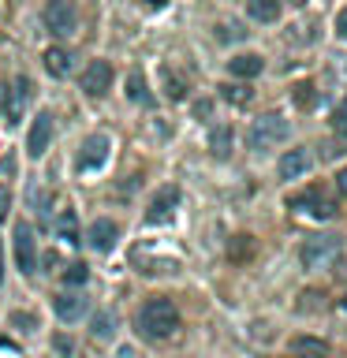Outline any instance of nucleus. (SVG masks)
<instances>
[{
	"label": "nucleus",
	"instance_id": "34",
	"mask_svg": "<svg viewBox=\"0 0 347 358\" xmlns=\"http://www.w3.org/2000/svg\"><path fill=\"white\" fill-rule=\"evenodd\" d=\"M0 108H4V86H0Z\"/></svg>",
	"mask_w": 347,
	"mask_h": 358
},
{
	"label": "nucleus",
	"instance_id": "32",
	"mask_svg": "<svg viewBox=\"0 0 347 358\" xmlns=\"http://www.w3.org/2000/svg\"><path fill=\"white\" fill-rule=\"evenodd\" d=\"M0 284H4V246H0Z\"/></svg>",
	"mask_w": 347,
	"mask_h": 358
},
{
	"label": "nucleus",
	"instance_id": "20",
	"mask_svg": "<svg viewBox=\"0 0 347 358\" xmlns=\"http://www.w3.org/2000/svg\"><path fill=\"white\" fill-rule=\"evenodd\" d=\"M161 83H164L168 101H183V97H187V78L179 75L176 67H161Z\"/></svg>",
	"mask_w": 347,
	"mask_h": 358
},
{
	"label": "nucleus",
	"instance_id": "12",
	"mask_svg": "<svg viewBox=\"0 0 347 358\" xmlns=\"http://www.w3.org/2000/svg\"><path fill=\"white\" fill-rule=\"evenodd\" d=\"M116 239H120V224L108 220V217H97L94 224H90V231H86V246L97 250V254H108L112 246H116Z\"/></svg>",
	"mask_w": 347,
	"mask_h": 358
},
{
	"label": "nucleus",
	"instance_id": "19",
	"mask_svg": "<svg viewBox=\"0 0 347 358\" xmlns=\"http://www.w3.org/2000/svg\"><path fill=\"white\" fill-rule=\"evenodd\" d=\"M127 97L134 101V105H150V101H153L150 86H146L142 67H131V71H127Z\"/></svg>",
	"mask_w": 347,
	"mask_h": 358
},
{
	"label": "nucleus",
	"instance_id": "8",
	"mask_svg": "<svg viewBox=\"0 0 347 358\" xmlns=\"http://www.w3.org/2000/svg\"><path fill=\"white\" fill-rule=\"evenodd\" d=\"M179 201H183V190L179 187H161L153 194V201H150V209H146V224H168L176 217V209H179Z\"/></svg>",
	"mask_w": 347,
	"mask_h": 358
},
{
	"label": "nucleus",
	"instance_id": "4",
	"mask_svg": "<svg viewBox=\"0 0 347 358\" xmlns=\"http://www.w3.org/2000/svg\"><path fill=\"white\" fill-rule=\"evenodd\" d=\"M291 209L306 213V217H313V220H332L336 213H340V209H336V198L325 187H306L302 194L291 198Z\"/></svg>",
	"mask_w": 347,
	"mask_h": 358
},
{
	"label": "nucleus",
	"instance_id": "11",
	"mask_svg": "<svg viewBox=\"0 0 347 358\" xmlns=\"http://www.w3.org/2000/svg\"><path fill=\"white\" fill-rule=\"evenodd\" d=\"M108 134H90V138L78 145V153H75V168L78 172H97L101 164L108 161Z\"/></svg>",
	"mask_w": 347,
	"mask_h": 358
},
{
	"label": "nucleus",
	"instance_id": "26",
	"mask_svg": "<svg viewBox=\"0 0 347 358\" xmlns=\"http://www.w3.org/2000/svg\"><path fill=\"white\" fill-rule=\"evenodd\" d=\"M332 131L340 134V138H347V97L336 105V112H332Z\"/></svg>",
	"mask_w": 347,
	"mask_h": 358
},
{
	"label": "nucleus",
	"instance_id": "21",
	"mask_svg": "<svg viewBox=\"0 0 347 358\" xmlns=\"http://www.w3.org/2000/svg\"><path fill=\"white\" fill-rule=\"evenodd\" d=\"M90 336L94 340H112L116 336V313H108V310H101V313H94V321H90Z\"/></svg>",
	"mask_w": 347,
	"mask_h": 358
},
{
	"label": "nucleus",
	"instance_id": "31",
	"mask_svg": "<svg viewBox=\"0 0 347 358\" xmlns=\"http://www.w3.org/2000/svg\"><path fill=\"white\" fill-rule=\"evenodd\" d=\"M336 190L347 198V168H340V172H336Z\"/></svg>",
	"mask_w": 347,
	"mask_h": 358
},
{
	"label": "nucleus",
	"instance_id": "16",
	"mask_svg": "<svg viewBox=\"0 0 347 358\" xmlns=\"http://www.w3.org/2000/svg\"><path fill=\"white\" fill-rule=\"evenodd\" d=\"M228 71L235 78H257L265 71V56H257V52H239V56H232L228 60Z\"/></svg>",
	"mask_w": 347,
	"mask_h": 358
},
{
	"label": "nucleus",
	"instance_id": "15",
	"mask_svg": "<svg viewBox=\"0 0 347 358\" xmlns=\"http://www.w3.org/2000/svg\"><path fill=\"white\" fill-rule=\"evenodd\" d=\"M41 60H45V71L52 78H67L75 71V56H71V49H64V45H49Z\"/></svg>",
	"mask_w": 347,
	"mask_h": 358
},
{
	"label": "nucleus",
	"instance_id": "22",
	"mask_svg": "<svg viewBox=\"0 0 347 358\" xmlns=\"http://www.w3.org/2000/svg\"><path fill=\"white\" fill-rule=\"evenodd\" d=\"M56 235H60L67 246H75V243H78V217H75V209H71V206H67L60 217H56Z\"/></svg>",
	"mask_w": 347,
	"mask_h": 358
},
{
	"label": "nucleus",
	"instance_id": "1",
	"mask_svg": "<svg viewBox=\"0 0 347 358\" xmlns=\"http://www.w3.org/2000/svg\"><path fill=\"white\" fill-rule=\"evenodd\" d=\"M134 329H139L142 340H168V336L179 332V310L172 299L164 295H153L146 299L139 313H134Z\"/></svg>",
	"mask_w": 347,
	"mask_h": 358
},
{
	"label": "nucleus",
	"instance_id": "5",
	"mask_svg": "<svg viewBox=\"0 0 347 358\" xmlns=\"http://www.w3.org/2000/svg\"><path fill=\"white\" fill-rule=\"evenodd\" d=\"M30 97H34V86H30V78H27V75H19L11 86H4V108H0V116H4L8 127H15V123L27 116Z\"/></svg>",
	"mask_w": 347,
	"mask_h": 358
},
{
	"label": "nucleus",
	"instance_id": "33",
	"mask_svg": "<svg viewBox=\"0 0 347 358\" xmlns=\"http://www.w3.org/2000/svg\"><path fill=\"white\" fill-rule=\"evenodd\" d=\"M146 4H157V8H161V4H164V0H146Z\"/></svg>",
	"mask_w": 347,
	"mask_h": 358
},
{
	"label": "nucleus",
	"instance_id": "27",
	"mask_svg": "<svg viewBox=\"0 0 347 358\" xmlns=\"http://www.w3.org/2000/svg\"><path fill=\"white\" fill-rule=\"evenodd\" d=\"M11 176H15V153H8L0 161V179H11Z\"/></svg>",
	"mask_w": 347,
	"mask_h": 358
},
{
	"label": "nucleus",
	"instance_id": "3",
	"mask_svg": "<svg viewBox=\"0 0 347 358\" xmlns=\"http://www.w3.org/2000/svg\"><path fill=\"white\" fill-rule=\"evenodd\" d=\"M344 254V239L340 235H310L306 243H302V250H299V262H302V268H329L336 257Z\"/></svg>",
	"mask_w": 347,
	"mask_h": 358
},
{
	"label": "nucleus",
	"instance_id": "13",
	"mask_svg": "<svg viewBox=\"0 0 347 358\" xmlns=\"http://www.w3.org/2000/svg\"><path fill=\"white\" fill-rule=\"evenodd\" d=\"M52 310H56V317H60L64 324H75V321H83V317H86L90 302L78 295V291H64V295H56V299H52Z\"/></svg>",
	"mask_w": 347,
	"mask_h": 358
},
{
	"label": "nucleus",
	"instance_id": "7",
	"mask_svg": "<svg viewBox=\"0 0 347 358\" xmlns=\"http://www.w3.org/2000/svg\"><path fill=\"white\" fill-rule=\"evenodd\" d=\"M112 78H116L112 64L108 60H94L83 75H78V90H83L86 97H105L108 90H112Z\"/></svg>",
	"mask_w": 347,
	"mask_h": 358
},
{
	"label": "nucleus",
	"instance_id": "25",
	"mask_svg": "<svg viewBox=\"0 0 347 358\" xmlns=\"http://www.w3.org/2000/svg\"><path fill=\"white\" fill-rule=\"evenodd\" d=\"M224 97H228L232 105H250L254 90H246V86H224Z\"/></svg>",
	"mask_w": 347,
	"mask_h": 358
},
{
	"label": "nucleus",
	"instance_id": "24",
	"mask_svg": "<svg viewBox=\"0 0 347 358\" xmlns=\"http://www.w3.org/2000/svg\"><path fill=\"white\" fill-rule=\"evenodd\" d=\"M86 280H90V268L83 262H75V265L64 268V284H75L78 287V284H86Z\"/></svg>",
	"mask_w": 347,
	"mask_h": 358
},
{
	"label": "nucleus",
	"instance_id": "23",
	"mask_svg": "<svg viewBox=\"0 0 347 358\" xmlns=\"http://www.w3.org/2000/svg\"><path fill=\"white\" fill-rule=\"evenodd\" d=\"M209 150L213 157H228L232 153V127H217L209 134Z\"/></svg>",
	"mask_w": 347,
	"mask_h": 358
},
{
	"label": "nucleus",
	"instance_id": "18",
	"mask_svg": "<svg viewBox=\"0 0 347 358\" xmlns=\"http://www.w3.org/2000/svg\"><path fill=\"white\" fill-rule=\"evenodd\" d=\"M280 0H246V15L254 22H276L280 19Z\"/></svg>",
	"mask_w": 347,
	"mask_h": 358
},
{
	"label": "nucleus",
	"instance_id": "29",
	"mask_svg": "<svg viewBox=\"0 0 347 358\" xmlns=\"http://www.w3.org/2000/svg\"><path fill=\"white\" fill-rule=\"evenodd\" d=\"M239 34H243V30L235 27V22H228V27H224V30L217 34V38H220V41H232V38H239Z\"/></svg>",
	"mask_w": 347,
	"mask_h": 358
},
{
	"label": "nucleus",
	"instance_id": "9",
	"mask_svg": "<svg viewBox=\"0 0 347 358\" xmlns=\"http://www.w3.org/2000/svg\"><path fill=\"white\" fill-rule=\"evenodd\" d=\"M52 134H56L52 112H49V108H41V112H38V120L30 123V134H27V153L34 157V161L49 153V145H52Z\"/></svg>",
	"mask_w": 347,
	"mask_h": 358
},
{
	"label": "nucleus",
	"instance_id": "28",
	"mask_svg": "<svg viewBox=\"0 0 347 358\" xmlns=\"http://www.w3.org/2000/svg\"><path fill=\"white\" fill-rule=\"evenodd\" d=\"M8 209H11V190H8V183H0V220L8 217Z\"/></svg>",
	"mask_w": 347,
	"mask_h": 358
},
{
	"label": "nucleus",
	"instance_id": "30",
	"mask_svg": "<svg viewBox=\"0 0 347 358\" xmlns=\"http://www.w3.org/2000/svg\"><path fill=\"white\" fill-rule=\"evenodd\" d=\"M336 34H340V38L347 41V8L340 11V15H336Z\"/></svg>",
	"mask_w": 347,
	"mask_h": 358
},
{
	"label": "nucleus",
	"instance_id": "14",
	"mask_svg": "<svg viewBox=\"0 0 347 358\" xmlns=\"http://www.w3.org/2000/svg\"><path fill=\"white\" fill-rule=\"evenodd\" d=\"M310 168H313L310 150H288V153L276 161V176H280V179H302Z\"/></svg>",
	"mask_w": 347,
	"mask_h": 358
},
{
	"label": "nucleus",
	"instance_id": "17",
	"mask_svg": "<svg viewBox=\"0 0 347 358\" xmlns=\"http://www.w3.org/2000/svg\"><path fill=\"white\" fill-rule=\"evenodd\" d=\"M288 351L295 355V358H329V343L318 340V336H295V340L288 343Z\"/></svg>",
	"mask_w": 347,
	"mask_h": 358
},
{
	"label": "nucleus",
	"instance_id": "6",
	"mask_svg": "<svg viewBox=\"0 0 347 358\" xmlns=\"http://www.w3.org/2000/svg\"><path fill=\"white\" fill-rule=\"evenodd\" d=\"M41 22L52 38H67L75 27H78V11H75V0H49L41 11Z\"/></svg>",
	"mask_w": 347,
	"mask_h": 358
},
{
	"label": "nucleus",
	"instance_id": "2",
	"mask_svg": "<svg viewBox=\"0 0 347 358\" xmlns=\"http://www.w3.org/2000/svg\"><path fill=\"white\" fill-rule=\"evenodd\" d=\"M288 134H291V123L284 116H276V112H265V116H257L250 123L246 145H250L254 153H265V150H276L280 142H288Z\"/></svg>",
	"mask_w": 347,
	"mask_h": 358
},
{
	"label": "nucleus",
	"instance_id": "10",
	"mask_svg": "<svg viewBox=\"0 0 347 358\" xmlns=\"http://www.w3.org/2000/svg\"><path fill=\"white\" fill-rule=\"evenodd\" d=\"M15 265H19V273H34V268H38V239H34V228L27 220H19L15 224Z\"/></svg>",
	"mask_w": 347,
	"mask_h": 358
}]
</instances>
